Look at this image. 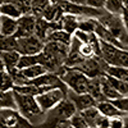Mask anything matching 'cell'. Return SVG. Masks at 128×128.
I'll return each mask as SVG.
<instances>
[{
    "mask_svg": "<svg viewBox=\"0 0 128 128\" xmlns=\"http://www.w3.org/2000/svg\"><path fill=\"white\" fill-rule=\"evenodd\" d=\"M14 96H16L17 109L20 114L26 116L36 128H37V126H41L44 123V120L46 118V113L41 110L40 105L36 100V96L18 94L16 91H14Z\"/></svg>",
    "mask_w": 128,
    "mask_h": 128,
    "instance_id": "obj_1",
    "label": "cell"
},
{
    "mask_svg": "<svg viewBox=\"0 0 128 128\" xmlns=\"http://www.w3.org/2000/svg\"><path fill=\"white\" fill-rule=\"evenodd\" d=\"M101 58L108 66L128 68V50L101 41Z\"/></svg>",
    "mask_w": 128,
    "mask_h": 128,
    "instance_id": "obj_2",
    "label": "cell"
},
{
    "mask_svg": "<svg viewBox=\"0 0 128 128\" xmlns=\"http://www.w3.org/2000/svg\"><path fill=\"white\" fill-rule=\"evenodd\" d=\"M60 78L64 83H66V86L68 87L69 91L77 92V94L87 92L90 78L87 76H84V74L82 72H80L78 69L67 67L66 72H64V74Z\"/></svg>",
    "mask_w": 128,
    "mask_h": 128,
    "instance_id": "obj_3",
    "label": "cell"
},
{
    "mask_svg": "<svg viewBox=\"0 0 128 128\" xmlns=\"http://www.w3.org/2000/svg\"><path fill=\"white\" fill-rule=\"evenodd\" d=\"M98 20L104 26L108 28L114 37H116L119 41H122L124 45H127V40H128V32L123 24V20L120 16H114L110 14L105 10V12L98 18ZM128 46V45H127Z\"/></svg>",
    "mask_w": 128,
    "mask_h": 128,
    "instance_id": "obj_4",
    "label": "cell"
},
{
    "mask_svg": "<svg viewBox=\"0 0 128 128\" xmlns=\"http://www.w3.org/2000/svg\"><path fill=\"white\" fill-rule=\"evenodd\" d=\"M0 128H36L18 109H0Z\"/></svg>",
    "mask_w": 128,
    "mask_h": 128,
    "instance_id": "obj_5",
    "label": "cell"
},
{
    "mask_svg": "<svg viewBox=\"0 0 128 128\" xmlns=\"http://www.w3.org/2000/svg\"><path fill=\"white\" fill-rule=\"evenodd\" d=\"M68 95V90L66 88H52L46 92H42L36 96V100L40 105L41 110L44 113H49L51 109L62 102Z\"/></svg>",
    "mask_w": 128,
    "mask_h": 128,
    "instance_id": "obj_6",
    "label": "cell"
},
{
    "mask_svg": "<svg viewBox=\"0 0 128 128\" xmlns=\"http://www.w3.org/2000/svg\"><path fill=\"white\" fill-rule=\"evenodd\" d=\"M106 66L108 64L104 62V59L101 56H92V58L84 59L81 64H78L76 67V69L82 72L84 76H87L91 80V78L102 77L105 74Z\"/></svg>",
    "mask_w": 128,
    "mask_h": 128,
    "instance_id": "obj_7",
    "label": "cell"
},
{
    "mask_svg": "<svg viewBox=\"0 0 128 128\" xmlns=\"http://www.w3.org/2000/svg\"><path fill=\"white\" fill-rule=\"evenodd\" d=\"M44 48L45 42L36 35L17 38V51L20 55H38Z\"/></svg>",
    "mask_w": 128,
    "mask_h": 128,
    "instance_id": "obj_8",
    "label": "cell"
},
{
    "mask_svg": "<svg viewBox=\"0 0 128 128\" xmlns=\"http://www.w3.org/2000/svg\"><path fill=\"white\" fill-rule=\"evenodd\" d=\"M77 113V108L68 98H66L62 102H59L54 109H51L49 113H46L48 116L55 119H64V120H70V118Z\"/></svg>",
    "mask_w": 128,
    "mask_h": 128,
    "instance_id": "obj_9",
    "label": "cell"
},
{
    "mask_svg": "<svg viewBox=\"0 0 128 128\" xmlns=\"http://www.w3.org/2000/svg\"><path fill=\"white\" fill-rule=\"evenodd\" d=\"M36 19L34 14H23L18 19V28L16 32V37H28L35 35V28H36Z\"/></svg>",
    "mask_w": 128,
    "mask_h": 128,
    "instance_id": "obj_10",
    "label": "cell"
},
{
    "mask_svg": "<svg viewBox=\"0 0 128 128\" xmlns=\"http://www.w3.org/2000/svg\"><path fill=\"white\" fill-rule=\"evenodd\" d=\"M56 30H62L60 22H49V20H46L45 18H42V17H38L36 19L35 35L44 42H46V40L50 36L51 32H54Z\"/></svg>",
    "mask_w": 128,
    "mask_h": 128,
    "instance_id": "obj_11",
    "label": "cell"
},
{
    "mask_svg": "<svg viewBox=\"0 0 128 128\" xmlns=\"http://www.w3.org/2000/svg\"><path fill=\"white\" fill-rule=\"evenodd\" d=\"M67 98L74 105H76L77 112H83V110L91 108V106H96V104H98V101H96L92 96L90 94H87V92H84V94H77V92H73V91H69L68 90Z\"/></svg>",
    "mask_w": 128,
    "mask_h": 128,
    "instance_id": "obj_12",
    "label": "cell"
},
{
    "mask_svg": "<svg viewBox=\"0 0 128 128\" xmlns=\"http://www.w3.org/2000/svg\"><path fill=\"white\" fill-rule=\"evenodd\" d=\"M60 26L62 30H64L66 32L70 34L73 36V34L80 28V22H81V18L77 16H73V14H68V13H64L60 18Z\"/></svg>",
    "mask_w": 128,
    "mask_h": 128,
    "instance_id": "obj_13",
    "label": "cell"
},
{
    "mask_svg": "<svg viewBox=\"0 0 128 128\" xmlns=\"http://www.w3.org/2000/svg\"><path fill=\"white\" fill-rule=\"evenodd\" d=\"M20 55L17 50H12V51H2L0 52V59H2L3 64L6 70H12L14 68L18 67V63L20 59Z\"/></svg>",
    "mask_w": 128,
    "mask_h": 128,
    "instance_id": "obj_14",
    "label": "cell"
},
{
    "mask_svg": "<svg viewBox=\"0 0 128 128\" xmlns=\"http://www.w3.org/2000/svg\"><path fill=\"white\" fill-rule=\"evenodd\" d=\"M63 10L59 5V3L56 0H52L51 4L45 9V12L42 13V18H45L49 22H59L62 16H63Z\"/></svg>",
    "mask_w": 128,
    "mask_h": 128,
    "instance_id": "obj_15",
    "label": "cell"
},
{
    "mask_svg": "<svg viewBox=\"0 0 128 128\" xmlns=\"http://www.w3.org/2000/svg\"><path fill=\"white\" fill-rule=\"evenodd\" d=\"M17 28H18V19L3 16L2 27H0V35L2 36H16Z\"/></svg>",
    "mask_w": 128,
    "mask_h": 128,
    "instance_id": "obj_16",
    "label": "cell"
},
{
    "mask_svg": "<svg viewBox=\"0 0 128 128\" xmlns=\"http://www.w3.org/2000/svg\"><path fill=\"white\" fill-rule=\"evenodd\" d=\"M96 108L99 109L101 115H105V116H108V118H113V116H116V115L126 116L123 113H120L118 109L115 108L110 100H101V101H99L98 104H96Z\"/></svg>",
    "mask_w": 128,
    "mask_h": 128,
    "instance_id": "obj_17",
    "label": "cell"
},
{
    "mask_svg": "<svg viewBox=\"0 0 128 128\" xmlns=\"http://www.w3.org/2000/svg\"><path fill=\"white\" fill-rule=\"evenodd\" d=\"M100 78L101 77L91 78L90 82H88V87H87V94H90L98 102L101 101V100H105L104 95H102V91H101V80Z\"/></svg>",
    "mask_w": 128,
    "mask_h": 128,
    "instance_id": "obj_18",
    "label": "cell"
},
{
    "mask_svg": "<svg viewBox=\"0 0 128 128\" xmlns=\"http://www.w3.org/2000/svg\"><path fill=\"white\" fill-rule=\"evenodd\" d=\"M17 109L14 90L0 91V109Z\"/></svg>",
    "mask_w": 128,
    "mask_h": 128,
    "instance_id": "obj_19",
    "label": "cell"
},
{
    "mask_svg": "<svg viewBox=\"0 0 128 128\" xmlns=\"http://www.w3.org/2000/svg\"><path fill=\"white\" fill-rule=\"evenodd\" d=\"M100 80H101V91H102V95H104L105 100H114V99H118V98H120V96H122L110 84V82L108 81V78L105 77V74Z\"/></svg>",
    "mask_w": 128,
    "mask_h": 128,
    "instance_id": "obj_20",
    "label": "cell"
},
{
    "mask_svg": "<svg viewBox=\"0 0 128 128\" xmlns=\"http://www.w3.org/2000/svg\"><path fill=\"white\" fill-rule=\"evenodd\" d=\"M105 74L113 78L128 82V68L126 67H116V66H106Z\"/></svg>",
    "mask_w": 128,
    "mask_h": 128,
    "instance_id": "obj_21",
    "label": "cell"
},
{
    "mask_svg": "<svg viewBox=\"0 0 128 128\" xmlns=\"http://www.w3.org/2000/svg\"><path fill=\"white\" fill-rule=\"evenodd\" d=\"M0 13H2V16L10 17V18H14V19H19L23 16L22 12L19 10V8L17 5H14L13 3L8 2V0L0 5Z\"/></svg>",
    "mask_w": 128,
    "mask_h": 128,
    "instance_id": "obj_22",
    "label": "cell"
},
{
    "mask_svg": "<svg viewBox=\"0 0 128 128\" xmlns=\"http://www.w3.org/2000/svg\"><path fill=\"white\" fill-rule=\"evenodd\" d=\"M72 38H73V36L70 34H68V32H66L64 30H56L50 34L46 42L52 41V42H60V44H64V45H70Z\"/></svg>",
    "mask_w": 128,
    "mask_h": 128,
    "instance_id": "obj_23",
    "label": "cell"
},
{
    "mask_svg": "<svg viewBox=\"0 0 128 128\" xmlns=\"http://www.w3.org/2000/svg\"><path fill=\"white\" fill-rule=\"evenodd\" d=\"M23 72V74L30 80H36L38 77H41L42 74H45L48 73V69L44 67V66H41V64H35V66H32V67H28V68H24V69H20Z\"/></svg>",
    "mask_w": 128,
    "mask_h": 128,
    "instance_id": "obj_24",
    "label": "cell"
},
{
    "mask_svg": "<svg viewBox=\"0 0 128 128\" xmlns=\"http://www.w3.org/2000/svg\"><path fill=\"white\" fill-rule=\"evenodd\" d=\"M126 5L123 3V0H106L105 3V10L110 14L114 16H122L123 10H124Z\"/></svg>",
    "mask_w": 128,
    "mask_h": 128,
    "instance_id": "obj_25",
    "label": "cell"
},
{
    "mask_svg": "<svg viewBox=\"0 0 128 128\" xmlns=\"http://www.w3.org/2000/svg\"><path fill=\"white\" fill-rule=\"evenodd\" d=\"M80 113L83 115V118L87 120V123L91 126V128L96 127V122H98V119L100 118V115H101L99 109L96 108V106H91V108L83 110V112H80Z\"/></svg>",
    "mask_w": 128,
    "mask_h": 128,
    "instance_id": "obj_26",
    "label": "cell"
},
{
    "mask_svg": "<svg viewBox=\"0 0 128 128\" xmlns=\"http://www.w3.org/2000/svg\"><path fill=\"white\" fill-rule=\"evenodd\" d=\"M9 74H10V77H12L13 80V83H14V87L17 86H24V84H28L31 83V81L23 74V72L20 70L19 68H14L12 70H8Z\"/></svg>",
    "mask_w": 128,
    "mask_h": 128,
    "instance_id": "obj_27",
    "label": "cell"
},
{
    "mask_svg": "<svg viewBox=\"0 0 128 128\" xmlns=\"http://www.w3.org/2000/svg\"><path fill=\"white\" fill-rule=\"evenodd\" d=\"M17 50V37L16 36H2L0 35V52Z\"/></svg>",
    "mask_w": 128,
    "mask_h": 128,
    "instance_id": "obj_28",
    "label": "cell"
},
{
    "mask_svg": "<svg viewBox=\"0 0 128 128\" xmlns=\"http://www.w3.org/2000/svg\"><path fill=\"white\" fill-rule=\"evenodd\" d=\"M52 0H32V14L35 17H42L45 9L51 4Z\"/></svg>",
    "mask_w": 128,
    "mask_h": 128,
    "instance_id": "obj_29",
    "label": "cell"
},
{
    "mask_svg": "<svg viewBox=\"0 0 128 128\" xmlns=\"http://www.w3.org/2000/svg\"><path fill=\"white\" fill-rule=\"evenodd\" d=\"M14 88L13 80L6 69L0 72V91H9Z\"/></svg>",
    "mask_w": 128,
    "mask_h": 128,
    "instance_id": "obj_30",
    "label": "cell"
},
{
    "mask_svg": "<svg viewBox=\"0 0 128 128\" xmlns=\"http://www.w3.org/2000/svg\"><path fill=\"white\" fill-rule=\"evenodd\" d=\"M105 77L108 78V81L110 82L112 86L118 91L122 96H128V82L126 81H120V80H116V78H113L110 76H106L105 74Z\"/></svg>",
    "mask_w": 128,
    "mask_h": 128,
    "instance_id": "obj_31",
    "label": "cell"
},
{
    "mask_svg": "<svg viewBox=\"0 0 128 128\" xmlns=\"http://www.w3.org/2000/svg\"><path fill=\"white\" fill-rule=\"evenodd\" d=\"M35 64H40L38 62V55H22L19 59V63H18V67L19 69H24V68H28V67H32Z\"/></svg>",
    "mask_w": 128,
    "mask_h": 128,
    "instance_id": "obj_32",
    "label": "cell"
},
{
    "mask_svg": "<svg viewBox=\"0 0 128 128\" xmlns=\"http://www.w3.org/2000/svg\"><path fill=\"white\" fill-rule=\"evenodd\" d=\"M70 126L73 128H91V126L87 123V120L83 118V115L80 112H77L70 118Z\"/></svg>",
    "mask_w": 128,
    "mask_h": 128,
    "instance_id": "obj_33",
    "label": "cell"
},
{
    "mask_svg": "<svg viewBox=\"0 0 128 128\" xmlns=\"http://www.w3.org/2000/svg\"><path fill=\"white\" fill-rule=\"evenodd\" d=\"M19 8L22 14H32V0H8Z\"/></svg>",
    "mask_w": 128,
    "mask_h": 128,
    "instance_id": "obj_34",
    "label": "cell"
},
{
    "mask_svg": "<svg viewBox=\"0 0 128 128\" xmlns=\"http://www.w3.org/2000/svg\"><path fill=\"white\" fill-rule=\"evenodd\" d=\"M110 101L120 113H123L126 116H128V96H120V98L110 100Z\"/></svg>",
    "mask_w": 128,
    "mask_h": 128,
    "instance_id": "obj_35",
    "label": "cell"
},
{
    "mask_svg": "<svg viewBox=\"0 0 128 128\" xmlns=\"http://www.w3.org/2000/svg\"><path fill=\"white\" fill-rule=\"evenodd\" d=\"M96 22H98V19L95 18H81L80 30L86 31V32H94L96 27Z\"/></svg>",
    "mask_w": 128,
    "mask_h": 128,
    "instance_id": "obj_36",
    "label": "cell"
},
{
    "mask_svg": "<svg viewBox=\"0 0 128 128\" xmlns=\"http://www.w3.org/2000/svg\"><path fill=\"white\" fill-rule=\"evenodd\" d=\"M128 116H122V115H116L110 118V124L109 128H126L128 123Z\"/></svg>",
    "mask_w": 128,
    "mask_h": 128,
    "instance_id": "obj_37",
    "label": "cell"
},
{
    "mask_svg": "<svg viewBox=\"0 0 128 128\" xmlns=\"http://www.w3.org/2000/svg\"><path fill=\"white\" fill-rule=\"evenodd\" d=\"M80 52H81V55L84 59L92 58V56H98V55H96V52H95L94 46L91 44H82V42H81V45H80Z\"/></svg>",
    "mask_w": 128,
    "mask_h": 128,
    "instance_id": "obj_38",
    "label": "cell"
},
{
    "mask_svg": "<svg viewBox=\"0 0 128 128\" xmlns=\"http://www.w3.org/2000/svg\"><path fill=\"white\" fill-rule=\"evenodd\" d=\"M73 37L77 38L80 42H82V44H88L90 38H91V32H86V31H82V30L78 28L73 34Z\"/></svg>",
    "mask_w": 128,
    "mask_h": 128,
    "instance_id": "obj_39",
    "label": "cell"
},
{
    "mask_svg": "<svg viewBox=\"0 0 128 128\" xmlns=\"http://www.w3.org/2000/svg\"><path fill=\"white\" fill-rule=\"evenodd\" d=\"M106 0H86V5L94 9H104Z\"/></svg>",
    "mask_w": 128,
    "mask_h": 128,
    "instance_id": "obj_40",
    "label": "cell"
},
{
    "mask_svg": "<svg viewBox=\"0 0 128 128\" xmlns=\"http://www.w3.org/2000/svg\"><path fill=\"white\" fill-rule=\"evenodd\" d=\"M109 124H110V118H108L105 115H100V118L96 122V127L98 128H109Z\"/></svg>",
    "mask_w": 128,
    "mask_h": 128,
    "instance_id": "obj_41",
    "label": "cell"
},
{
    "mask_svg": "<svg viewBox=\"0 0 128 128\" xmlns=\"http://www.w3.org/2000/svg\"><path fill=\"white\" fill-rule=\"evenodd\" d=\"M120 17H122V20H123V24H124V27H126V30L128 32V6L124 8V10H123V13H122Z\"/></svg>",
    "mask_w": 128,
    "mask_h": 128,
    "instance_id": "obj_42",
    "label": "cell"
},
{
    "mask_svg": "<svg viewBox=\"0 0 128 128\" xmlns=\"http://www.w3.org/2000/svg\"><path fill=\"white\" fill-rule=\"evenodd\" d=\"M64 2H68L72 4H78V5H86V0H64Z\"/></svg>",
    "mask_w": 128,
    "mask_h": 128,
    "instance_id": "obj_43",
    "label": "cell"
},
{
    "mask_svg": "<svg viewBox=\"0 0 128 128\" xmlns=\"http://www.w3.org/2000/svg\"><path fill=\"white\" fill-rule=\"evenodd\" d=\"M4 69H5V67H4V64H3L2 59H0V72H2V70H4Z\"/></svg>",
    "mask_w": 128,
    "mask_h": 128,
    "instance_id": "obj_44",
    "label": "cell"
},
{
    "mask_svg": "<svg viewBox=\"0 0 128 128\" xmlns=\"http://www.w3.org/2000/svg\"><path fill=\"white\" fill-rule=\"evenodd\" d=\"M123 3H124L126 6H128V0H123Z\"/></svg>",
    "mask_w": 128,
    "mask_h": 128,
    "instance_id": "obj_45",
    "label": "cell"
},
{
    "mask_svg": "<svg viewBox=\"0 0 128 128\" xmlns=\"http://www.w3.org/2000/svg\"><path fill=\"white\" fill-rule=\"evenodd\" d=\"M2 18H3V16H2V13H0V27H2Z\"/></svg>",
    "mask_w": 128,
    "mask_h": 128,
    "instance_id": "obj_46",
    "label": "cell"
},
{
    "mask_svg": "<svg viewBox=\"0 0 128 128\" xmlns=\"http://www.w3.org/2000/svg\"><path fill=\"white\" fill-rule=\"evenodd\" d=\"M5 2H6V0H0V5H2L3 3H5Z\"/></svg>",
    "mask_w": 128,
    "mask_h": 128,
    "instance_id": "obj_47",
    "label": "cell"
},
{
    "mask_svg": "<svg viewBox=\"0 0 128 128\" xmlns=\"http://www.w3.org/2000/svg\"><path fill=\"white\" fill-rule=\"evenodd\" d=\"M127 45H128V40H127Z\"/></svg>",
    "mask_w": 128,
    "mask_h": 128,
    "instance_id": "obj_48",
    "label": "cell"
},
{
    "mask_svg": "<svg viewBox=\"0 0 128 128\" xmlns=\"http://www.w3.org/2000/svg\"><path fill=\"white\" fill-rule=\"evenodd\" d=\"M69 128H73V127H72V126H70V127H69Z\"/></svg>",
    "mask_w": 128,
    "mask_h": 128,
    "instance_id": "obj_49",
    "label": "cell"
},
{
    "mask_svg": "<svg viewBox=\"0 0 128 128\" xmlns=\"http://www.w3.org/2000/svg\"><path fill=\"white\" fill-rule=\"evenodd\" d=\"M96 128H98V127H96Z\"/></svg>",
    "mask_w": 128,
    "mask_h": 128,
    "instance_id": "obj_50",
    "label": "cell"
}]
</instances>
